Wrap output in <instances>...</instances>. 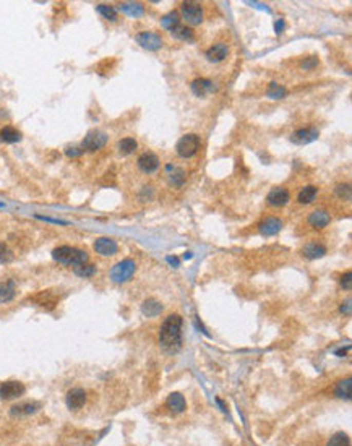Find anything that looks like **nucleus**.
Listing matches in <instances>:
<instances>
[{
	"label": "nucleus",
	"instance_id": "f257e3e1",
	"mask_svg": "<svg viewBox=\"0 0 352 446\" xmlns=\"http://www.w3.org/2000/svg\"><path fill=\"white\" fill-rule=\"evenodd\" d=\"M182 326L183 320L177 313H171L164 320L159 331V344L168 354H177L182 347Z\"/></svg>",
	"mask_w": 352,
	"mask_h": 446
},
{
	"label": "nucleus",
	"instance_id": "f03ea898",
	"mask_svg": "<svg viewBox=\"0 0 352 446\" xmlns=\"http://www.w3.org/2000/svg\"><path fill=\"white\" fill-rule=\"evenodd\" d=\"M52 258L64 266H80L88 263V253L85 250L70 245H60L52 250Z\"/></svg>",
	"mask_w": 352,
	"mask_h": 446
},
{
	"label": "nucleus",
	"instance_id": "7ed1b4c3",
	"mask_svg": "<svg viewBox=\"0 0 352 446\" xmlns=\"http://www.w3.org/2000/svg\"><path fill=\"white\" fill-rule=\"evenodd\" d=\"M137 271V265L133 260H130V258H127V260H122L119 263H116L112 266L110 273H109V277L112 283L116 284H123L130 281V279L133 277V274H135Z\"/></svg>",
	"mask_w": 352,
	"mask_h": 446
},
{
	"label": "nucleus",
	"instance_id": "20e7f679",
	"mask_svg": "<svg viewBox=\"0 0 352 446\" xmlns=\"http://www.w3.org/2000/svg\"><path fill=\"white\" fill-rule=\"evenodd\" d=\"M200 148V137L195 133L185 135L177 143V154L180 158H192Z\"/></svg>",
	"mask_w": 352,
	"mask_h": 446
},
{
	"label": "nucleus",
	"instance_id": "39448f33",
	"mask_svg": "<svg viewBox=\"0 0 352 446\" xmlns=\"http://www.w3.org/2000/svg\"><path fill=\"white\" fill-rule=\"evenodd\" d=\"M26 393V386L18 380H8L0 385V399L2 401H12L16 398H22Z\"/></svg>",
	"mask_w": 352,
	"mask_h": 446
},
{
	"label": "nucleus",
	"instance_id": "423d86ee",
	"mask_svg": "<svg viewBox=\"0 0 352 446\" xmlns=\"http://www.w3.org/2000/svg\"><path fill=\"white\" fill-rule=\"evenodd\" d=\"M107 143V135L101 130H92L89 132L85 140L81 143V150L83 151H98L101 148H104V144Z\"/></svg>",
	"mask_w": 352,
	"mask_h": 446
},
{
	"label": "nucleus",
	"instance_id": "0eeeda50",
	"mask_svg": "<svg viewBox=\"0 0 352 446\" xmlns=\"http://www.w3.org/2000/svg\"><path fill=\"white\" fill-rule=\"evenodd\" d=\"M182 16L189 25H200L203 22V8L196 2H183L182 4Z\"/></svg>",
	"mask_w": 352,
	"mask_h": 446
},
{
	"label": "nucleus",
	"instance_id": "6e6552de",
	"mask_svg": "<svg viewBox=\"0 0 352 446\" xmlns=\"http://www.w3.org/2000/svg\"><path fill=\"white\" fill-rule=\"evenodd\" d=\"M88 401V394L83 388H71L67 396H65V404L70 411H80Z\"/></svg>",
	"mask_w": 352,
	"mask_h": 446
},
{
	"label": "nucleus",
	"instance_id": "1a4fd4ad",
	"mask_svg": "<svg viewBox=\"0 0 352 446\" xmlns=\"http://www.w3.org/2000/svg\"><path fill=\"white\" fill-rule=\"evenodd\" d=\"M43 404L38 401H26V402H20L15 404L10 409V416L12 417H28V416H34L36 412L41 411Z\"/></svg>",
	"mask_w": 352,
	"mask_h": 446
},
{
	"label": "nucleus",
	"instance_id": "9d476101",
	"mask_svg": "<svg viewBox=\"0 0 352 446\" xmlns=\"http://www.w3.org/2000/svg\"><path fill=\"white\" fill-rule=\"evenodd\" d=\"M95 252L98 253V255H101V256H112V255H116L117 252H119V245H117V242L114 240V238H110V237H99V238H96V242H95Z\"/></svg>",
	"mask_w": 352,
	"mask_h": 446
},
{
	"label": "nucleus",
	"instance_id": "9b49d317",
	"mask_svg": "<svg viewBox=\"0 0 352 446\" xmlns=\"http://www.w3.org/2000/svg\"><path fill=\"white\" fill-rule=\"evenodd\" d=\"M318 130L313 128V127H307V128H300V130H295L292 135H291V141L294 144H308L312 143L318 138Z\"/></svg>",
	"mask_w": 352,
	"mask_h": 446
},
{
	"label": "nucleus",
	"instance_id": "f8f14e48",
	"mask_svg": "<svg viewBox=\"0 0 352 446\" xmlns=\"http://www.w3.org/2000/svg\"><path fill=\"white\" fill-rule=\"evenodd\" d=\"M137 43L143 47V49H148V50H158L162 46V39L156 34V33H151V31H144V33H140L137 36Z\"/></svg>",
	"mask_w": 352,
	"mask_h": 446
},
{
	"label": "nucleus",
	"instance_id": "ddd939ff",
	"mask_svg": "<svg viewBox=\"0 0 352 446\" xmlns=\"http://www.w3.org/2000/svg\"><path fill=\"white\" fill-rule=\"evenodd\" d=\"M138 168L143 172L151 174L159 168V159L156 154H153V153H143L138 158Z\"/></svg>",
	"mask_w": 352,
	"mask_h": 446
},
{
	"label": "nucleus",
	"instance_id": "4468645a",
	"mask_svg": "<svg viewBox=\"0 0 352 446\" xmlns=\"http://www.w3.org/2000/svg\"><path fill=\"white\" fill-rule=\"evenodd\" d=\"M289 200H291V195L283 187H276L268 193V203L273 206H284L289 203Z\"/></svg>",
	"mask_w": 352,
	"mask_h": 446
},
{
	"label": "nucleus",
	"instance_id": "2eb2a0df",
	"mask_svg": "<svg viewBox=\"0 0 352 446\" xmlns=\"http://www.w3.org/2000/svg\"><path fill=\"white\" fill-rule=\"evenodd\" d=\"M214 89H216L214 83L210 81V80H206V78H198V80H195V81L192 83V91H193V95H195V96H198V98L206 96V95H208V92H213Z\"/></svg>",
	"mask_w": 352,
	"mask_h": 446
},
{
	"label": "nucleus",
	"instance_id": "dca6fc26",
	"mask_svg": "<svg viewBox=\"0 0 352 446\" xmlns=\"http://www.w3.org/2000/svg\"><path fill=\"white\" fill-rule=\"evenodd\" d=\"M165 406H168L169 411L174 414H182L185 409H187V402H185V398L180 393H171L168 401H165Z\"/></svg>",
	"mask_w": 352,
	"mask_h": 446
},
{
	"label": "nucleus",
	"instance_id": "f3484780",
	"mask_svg": "<svg viewBox=\"0 0 352 446\" xmlns=\"http://www.w3.org/2000/svg\"><path fill=\"white\" fill-rule=\"evenodd\" d=\"M329 221H331V216L325 210H317L308 217L310 226L315 227V229H323V227H326L329 224Z\"/></svg>",
	"mask_w": 352,
	"mask_h": 446
},
{
	"label": "nucleus",
	"instance_id": "a211bd4d",
	"mask_svg": "<svg viewBox=\"0 0 352 446\" xmlns=\"http://www.w3.org/2000/svg\"><path fill=\"white\" fill-rule=\"evenodd\" d=\"M227 54H229V47L224 43H217L206 50V59L210 62H223L227 57Z\"/></svg>",
	"mask_w": 352,
	"mask_h": 446
},
{
	"label": "nucleus",
	"instance_id": "6ab92c4d",
	"mask_svg": "<svg viewBox=\"0 0 352 446\" xmlns=\"http://www.w3.org/2000/svg\"><path fill=\"white\" fill-rule=\"evenodd\" d=\"M162 304H159L158 300L154 299H146L141 305V313L148 318H156L162 313Z\"/></svg>",
	"mask_w": 352,
	"mask_h": 446
},
{
	"label": "nucleus",
	"instance_id": "aec40b11",
	"mask_svg": "<svg viewBox=\"0 0 352 446\" xmlns=\"http://www.w3.org/2000/svg\"><path fill=\"white\" fill-rule=\"evenodd\" d=\"M283 222L277 217H266V219L260 224V234L262 235H274L281 231Z\"/></svg>",
	"mask_w": 352,
	"mask_h": 446
},
{
	"label": "nucleus",
	"instance_id": "412c9836",
	"mask_svg": "<svg viewBox=\"0 0 352 446\" xmlns=\"http://www.w3.org/2000/svg\"><path fill=\"white\" fill-rule=\"evenodd\" d=\"M16 295V286L13 281H4L0 283V304H8L12 302Z\"/></svg>",
	"mask_w": 352,
	"mask_h": 446
},
{
	"label": "nucleus",
	"instance_id": "4be33fe9",
	"mask_svg": "<svg viewBox=\"0 0 352 446\" xmlns=\"http://www.w3.org/2000/svg\"><path fill=\"white\" fill-rule=\"evenodd\" d=\"M22 132L16 130L15 127H4L2 130H0V141L4 143H8V144H13V143H18L22 141Z\"/></svg>",
	"mask_w": 352,
	"mask_h": 446
},
{
	"label": "nucleus",
	"instance_id": "5701e85b",
	"mask_svg": "<svg viewBox=\"0 0 352 446\" xmlns=\"http://www.w3.org/2000/svg\"><path fill=\"white\" fill-rule=\"evenodd\" d=\"M302 252H304V256L308 258V260H317V258H322L326 253V248L318 244H307Z\"/></svg>",
	"mask_w": 352,
	"mask_h": 446
},
{
	"label": "nucleus",
	"instance_id": "b1692460",
	"mask_svg": "<svg viewBox=\"0 0 352 446\" xmlns=\"http://www.w3.org/2000/svg\"><path fill=\"white\" fill-rule=\"evenodd\" d=\"M317 195H318V189H317V187H313V185H307L305 189L300 190V193H299V196H297V200H299V203H302V205H308V203L315 201Z\"/></svg>",
	"mask_w": 352,
	"mask_h": 446
},
{
	"label": "nucleus",
	"instance_id": "393cba45",
	"mask_svg": "<svg viewBox=\"0 0 352 446\" xmlns=\"http://www.w3.org/2000/svg\"><path fill=\"white\" fill-rule=\"evenodd\" d=\"M168 175L169 182L175 187H180L185 182V171L180 168H175V165H168Z\"/></svg>",
	"mask_w": 352,
	"mask_h": 446
},
{
	"label": "nucleus",
	"instance_id": "a878e982",
	"mask_svg": "<svg viewBox=\"0 0 352 446\" xmlns=\"http://www.w3.org/2000/svg\"><path fill=\"white\" fill-rule=\"evenodd\" d=\"M120 10L125 15H128V16H133V18H137V16H141L143 13H144V8H143V5L141 4H137V2H125V4H120V7H119Z\"/></svg>",
	"mask_w": 352,
	"mask_h": 446
},
{
	"label": "nucleus",
	"instance_id": "bb28decb",
	"mask_svg": "<svg viewBox=\"0 0 352 446\" xmlns=\"http://www.w3.org/2000/svg\"><path fill=\"white\" fill-rule=\"evenodd\" d=\"M350 385H352L350 378H344V380L338 381V385H336V388H335V394H336L338 398H341V399L349 401V399H350Z\"/></svg>",
	"mask_w": 352,
	"mask_h": 446
},
{
	"label": "nucleus",
	"instance_id": "cd10ccee",
	"mask_svg": "<svg viewBox=\"0 0 352 446\" xmlns=\"http://www.w3.org/2000/svg\"><path fill=\"white\" fill-rule=\"evenodd\" d=\"M266 95H268V98H271V99H281V98H284L287 95V91H286L284 86L279 85V83L271 81L270 86H268V89H266Z\"/></svg>",
	"mask_w": 352,
	"mask_h": 446
},
{
	"label": "nucleus",
	"instance_id": "c85d7f7f",
	"mask_svg": "<svg viewBox=\"0 0 352 446\" xmlns=\"http://www.w3.org/2000/svg\"><path fill=\"white\" fill-rule=\"evenodd\" d=\"M326 446H350V438L349 435L344 432H338L331 437L326 443Z\"/></svg>",
	"mask_w": 352,
	"mask_h": 446
},
{
	"label": "nucleus",
	"instance_id": "c756f323",
	"mask_svg": "<svg viewBox=\"0 0 352 446\" xmlns=\"http://www.w3.org/2000/svg\"><path fill=\"white\" fill-rule=\"evenodd\" d=\"M161 25H162V28H165V29L174 31L175 28L179 26V13H177V12H171V13H168L165 16H162Z\"/></svg>",
	"mask_w": 352,
	"mask_h": 446
},
{
	"label": "nucleus",
	"instance_id": "7c9ffc66",
	"mask_svg": "<svg viewBox=\"0 0 352 446\" xmlns=\"http://www.w3.org/2000/svg\"><path fill=\"white\" fill-rule=\"evenodd\" d=\"M137 148H138V143L133 138H123V140L119 141V151L122 154H125V156H127V154H132Z\"/></svg>",
	"mask_w": 352,
	"mask_h": 446
},
{
	"label": "nucleus",
	"instance_id": "2f4dec72",
	"mask_svg": "<svg viewBox=\"0 0 352 446\" xmlns=\"http://www.w3.org/2000/svg\"><path fill=\"white\" fill-rule=\"evenodd\" d=\"M73 273L80 277H92L96 274V266L91 265V263H85V265H80L73 269Z\"/></svg>",
	"mask_w": 352,
	"mask_h": 446
},
{
	"label": "nucleus",
	"instance_id": "473e14b6",
	"mask_svg": "<svg viewBox=\"0 0 352 446\" xmlns=\"http://www.w3.org/2000/svg\"><path fill=\"white\" fill-rule=\"evenodd\" d=\"M96 10H98V12L102 15V18L109 20V22H116V20H117V10L114 8V7H110V5L99 4Z\"/></svg>",
	"mask_w": 352,
	"mask_h": 446
},
{
	"label": "nucleus",
	"instance_id": "72a5a7b5",
	"mask_svg": "<svg viewBox=\"0 0 352 446\" xmlns=\"http://www.w3.org/2000/svg\"><path fill=\"white\" fill-rule=\"evenodd\" d=\"M172 36L177 38V39H182V41H189L193 38V31L189 28V26H177L174 31H172Z\"/></svg>",
	"mask_w": 352,
	"mask_h": 446
},
{
	"label": "nucleus",
	"instance_id": "f704fd0d",
	"mask_svg": "<svg viewBox=\"0 0 352 446\" xmlns=\"http://www.w3.org/2000/svg\"><path fill=\"white\" fill-rule=\"evenodd\" d=\"M13 262V252L10 250L8 245L0 242V265H8Z\"/></svg>",
	"mask_w": 352,
	"mask_h": 446
},
{
	"label": "nucleus",
	"instance_id": "c9c22d12",
	"mask_svg": "<svg viewBox=\"0 0 352 446\" xmlns=\"http://www.w3.org/2000/svg\"><path fill=\"white\" fill-rule=\"evenodd\" d=\"M336 193H338V196H339L341 200H346V201L350 200V187H349L347 183L338 185V187H336Z\"/></svg>",
	"mask_w": 352,
	"mask_h": 446
},
{
	"label": "nucleus",
	"instance_id": "e433bc0d",
	"mask_svg": "<svg viewBox=\"0 0 352 446\" xmlns=\"http://www.w3.org/2000/svg\"><path fill=\"white\" fill-rule=\"evenodd\" d=\"M83 153H85V151L81 150V146H68V148L65 150V154H67V156H70V158L81 156Z\"/></svg>",
	"mask_w": 352,
	"mask_h": 446
},
{
	"label": "nucleus",
	"instance_id": "4c0bfd02",
	"mask_svg": "<svg viewBox=\"0 0 352 446\" xmlns=\"http://www.w3.org/2000/svg\"><path fill=\"white\" fill-rule=\"evenodd\" d=\"M317 65H318V59L317 57H308L307 60L302 62V68H305V70H312Z\"/></svg>",
	"mask_w": 352,
	"mask_h": 446
},
{
	"label": "nucleus",
	"instance_id": "58836bf2",
	"mask_svg": "<svg viewBox=\"0 0 352 446\" xmlns=\"http://www.w3.org/2000/svg\"><path fill=\"white\" fill-rule=\"evenodd\" d=\"M341 287L344 290H350V271H347L346 274H343L341 277Z\"/></svg>",
	"mask_w": 352,
	"mask_h": 446
},
{
	"label": "nucleus",
	"instance_id": "ea45409f",
	"mask_svg": "<svg viewBox=\"0 0 352 446\" xmlns=\"http://www.w3.org/2000/svg\"><path fill=\"white\" fill-rule=\"evenodd\" d=\"M165 260L171 263L172 268H179V265H180V260H179V258H175V256H168Z\"/></svg>",
	"mask_w": 352,
	"mask_h": 446
},
{
	"label": "nucleus",
	"instance_id": "a19ab883",
	"mask_svg": "<svg viewBox=\"0 0 352 446\" xmlns=\"http://www.w3.org/2000/svg\"><path fill=\"white\" fill-rule=\"evenodd\" d=\"M341 312L346 313V315H350V300H346V304L341 305Z\"/></svg>",
	"mask_w": 352,
	"mask_h": 446
},
{
	"label": "nucleus",
	"instance_id": "79ce46f5",
	"mask_svg": "<svg viewBox=\"0 0 352 446\" xmlns=\"http://www.w3.org/2000/svg\"><path fill=\"white\" fill-rule=\"evenodd\" d=\"M283 28H284V22L283 20H279V22H276V33H283Z\"/></svg>",
	"mask_w": 352,
	"mask_h": 446
}]
</instances>
